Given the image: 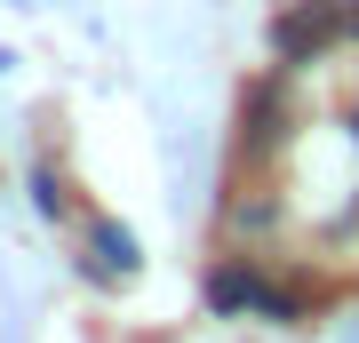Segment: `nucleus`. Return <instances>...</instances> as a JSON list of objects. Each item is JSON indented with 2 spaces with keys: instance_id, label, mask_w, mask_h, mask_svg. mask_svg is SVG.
Segmentation results:
<instances>
[{
  "instance_id": "obj_1",
  "label": "nucleus",
  "mask_w": 359,
  "mask_h": 343,
  "mask_svg": "<svg viewBox=\"0 0 359 343\" xmlns=\"http://www.w3.org/2000/svg\"><path fill=\"white\" fill-rule=\"evenodd\" d=\"M344 40H359V0H295L280 25H271V48L287 64H311V56L344 48Z\"/></svg>"
},
{
  "instance_id": "obj_2",
  "label": "nucleus",
  "mask_w": 359,
  "mask_h": 343,
  "mask_svg": "<svg viewBox=\"0 0 359 343\" xmlns=\"http://www.w3.org/2000/svg\"><path fill=\"white\" fill-rule=\"evenodd\" d=\"M208 304L216 311H231V319H295V295L287 288H271L256 264H224V271H208Z\"/></svg>"
},
{
  "instance_id": "obj_3",
  "label": "nucleus",
  "mask_w": 359,
  "mask_h": 343,
  "mask_svg": "<svg viewBox=\"0 0 359 343\" xmlns=\"http://www.w3.org/2000/svg\"><path fill=\"white\" fill-rule=\"evenodd\" d=\"M88 271L96 280H128L136 271V240L120 224H88Z\"/></svg>"
}]
</instances>
